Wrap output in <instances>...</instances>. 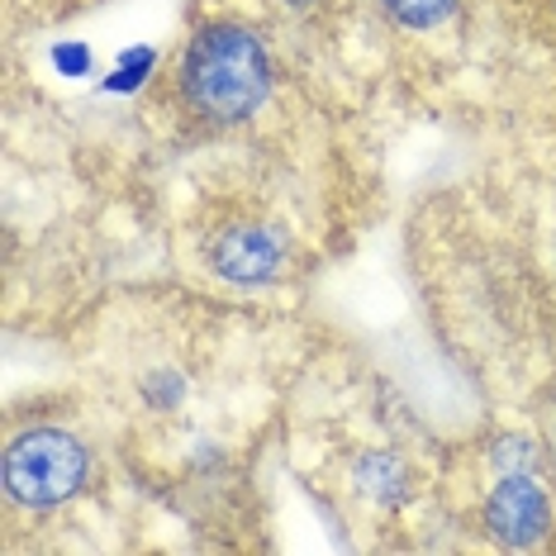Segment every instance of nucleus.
Listing matches in <instances>:
<instances>
[{
  "instance_id": "obj_1",
  "label": "nucleus",
  "mask_w": 556,
  "mask_h": 556,
  "mask_svg": "<svg viewBox=\"0 0 556 556\" xmlns=\"http://www.w3.org/2000/svg\"><path fill=\"white\" fill-rule=\"evenodd\" d=\"M271 96V48L243 20H210L176 58V100L200 129H229Z\"/></svg>"
},
{
  "instance_id": "obj_2",
  "label": "nucleus",
  "mask_w": 556,
  "mask_h": 556,
  "mask_svg": "<svg viewBox=\"0 0 556 556\" xmlns=\"http://www.w3.org/2000/svg\"><path fill=\"white\" fill-rule=\"evenodd\" d=\"M86 471H91V457L81 438L62 428H29L5 452V500L24 509H53L86 485Z\"/></svg>"
},
{
  "instance_id": "obj_3",
  "label": "nucleus",
  "mask_w": 556,
  "mask_h": 556,
  "mask_svg": "<svg viewBox=\"0 0 556 556\" xmlns=\"http://www.w3.org/2000/svg\"><path fill=\"white\" fill-rule=\"evenodd\" d=\"M485 523L504 547H538L552 528V500L528 471H504L485 500Z\"/></svg>"
},
{
  "instance_id": "obj_4",
  "label": "nucleus",
  "mask_w": 556,
  "mask_h": 556,
  "mask_svg": "<svg viewBox=\"0 0 556 556\" xmlns=\"http://www.w3.org/2000/svg\"><path fill=\"white\" fill-rule=\"evenodd\" d=\"M286 267V238L271 224H233L214 243V271L233 286H262Z\"/></svg>"
},
{
  "instance_id": "obj_5",
  "label": "nucleus",
  "mask_w": 556,
  "mask_h": 556,
  "mask_svg": "<svg viewBox=\"0 0 556 556\" xmlns=\"http://www.w3.org/2000/svg\"><path fill=\"white\" fill-rule=\"evenodd\" d=\"M153 67H157V48H148V43L124 48V53L115 58V67H110V77L100 81V91H105V96H134V91H143L148 77H153Z\"/></svg>"
},
{
  "instance_id": "obj_6",
  "label": "nucleus",
  "mask_w": 556,
  "mask_h": 556,
  "mask_svg": "<svg viewBox=\"0 0 556 556\" xmlns=\"http://www.w3.org/2000/svg\"><path fill=\"white\" fill-rule=\"evenodd\" d=\"M457 5H462V0H381L386 15L395 20L400 29H414V34L447 24L452 15H457Z\"/></svg>"
},
{
  "instance_id": "obj_7",
  "label": "nucleus",
  "mask_w": 556,
  "mask_h": 556,
  "mask_svg": "<svg viewBox=\"0 0 556 556\" xmlns=\"http://www.w3.org/2000/svg\"><path fill=\"white\" fill-rule=\"evenodd\" d=\"M53 67L62 72V77H91V67H96V53H91V43H81V39H72V43H53Z\"/></svg>"
}]
</instances>
